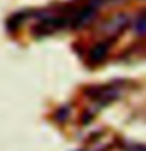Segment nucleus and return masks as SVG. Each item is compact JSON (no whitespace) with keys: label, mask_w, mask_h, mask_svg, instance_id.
<instances>
[{"label":"nucleus","mask_w":146,"mask_h":151,"mask_svg":"<svg viewBox=\"0 0 146 151\" xmlns=\"http://www.w3.org/2000/svg\"><path fill=\"white\" fill-rule=\"evenodd\" d=\"M130 19L132 17L127 13H115L101 24L99 32L104 35L105 40L113 41L118 36H121L126 32L127 27H130Z\"/></svg>","instance_id":"1"},{"label":"nucleus","mask_w":146,"mask_h":151,"mask_svg":"<svg viewBox=\"0 0 146 151\" xmlns=\"http://www.w3.org/2000/svg\"><path fill=\"white\" fill-rule=\"evenodd\" d=\"M130 30L135 36L146 38V6L137 11L130 19Z\"/></svg>","instance_id":"3"},{"label":"nucleus","mask_w":146,"mask_h":151,"mask_svg":"<svg viewBox=\"0 0 146 151\" xmlns=\"http://www.w3.org/2000/svg\"><path fill=\"white\" fill-rule=\"evenodd\" d=\"M112 42H113V41L105 40V38H104L102 41H99L97 44H94V46L91 47V50H89V54H88L89 63L97 65V63H101V61L105 60L107 55H108V50H110Z\"/></svg>","instance_id":"2"}]
</instances>
